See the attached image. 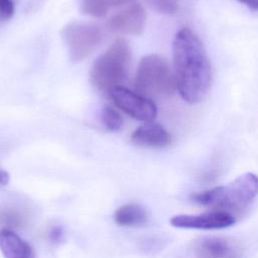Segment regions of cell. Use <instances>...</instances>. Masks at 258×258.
<instances>
[{"label":"cell","instance_id":"cell-1","mask_svg":"<svg viewBox=\"0 0 258 258\" xmlns=\"http://www.w3.org/2000/svg\"><path fill=\"white\" fill-rule=\"evenodd\" d=\"M176 88L181 98L197 104L207 96L212 84V68L200 37L189 28L179 29L172 42Z\"/></svg>","mask_w":258,"mask_h":258},{"label":"cell","instance_id":"cell-2","mask_svg":"<svg viewBox=\"0 0 258 258\" xmlns=\"http://www.w3.org/2000/svg\"><path fill=\"white\" fill-rule=\"evenodd\" d=\"M258 197V175L246 172L227 184L197 192L191 201L202 207L233 215L247 209Z\"/></svg>","mask_w":258,"mask_h":258},{"label":"cell","instance_id":"cell-3","mask_svg":"<svg viewBox=\"0 0 258 258\" xmlns=\"http://www.w3.org/2000/svg\"><path fill=\"white\" fill-rule=\"evenodd\" d=\"M131 62V49L122 38L116 39L93 63L90 81L99 91L110 92L125 80Z\"/></svg>","mask_w":258,"mask_h":258},{"label":"cell","instance_id":"cell-4","mask_svg":"<svg viewBox=\"0 0 258 258\" xmlns=\"http://www.w3.org/2000/svg\"><path fill=\"white\" fill-rule=\"evenodd\" d=\"M135 88L146 97H170L175 92L176 82L168 61L158 54L143 56L137 67Z\"/></svg>","mask_w":258,"mask_h":258},{"label":"cell","instance_id":"cell-5","mask_svg":"<svg viewBox=\"0 0 258 258\" xmlns=\"http://www.w3.org/2000/svg\"><path fill=\"white\" fill-rule=\"evenodd\" d=\"M61 36L71 58L81 61L91 55L101 44V27L89 21H72L61 30Z\"/></svg>","mask_w":258,"mask_h":258},{"label":"cell","instance_id":"cell-6","mask_svg":"<svg viewBox=\"0 0 258 258\" xmlns=\"http://www.w3.org/2000/svg\"><path fill=\"white\" fill-rule=\"evenodd\" d=\"M110 97L114 104L127 115L140 121H152L157 115L155 104L146 96L121 86L113 88Z\"/></svg>","mask_w":258,"mask_h":258},{"label":"cell","instance_id":"cell-7","mask_svg":"<svg viewBox=\"0 0 258 258\" xmlns=\"http://www.w3.org/2000/svg\"><path fill=\"white\" fill-rule=\"evenodd\" d=\"M117 12L111 15L107 21V28L118 34L139 35L143 32L146 23V12L144 7L135 0L120 6Z\"/></svg>","mask_w":258,"mask_h":258},{"label":"cell","instance_id":"cell-8","mask_svg":"<svg viewBox=\"0 0 258 258\" xmlns=\"http://www.w3.org/2000/svg\"><path fill=\"white\" fill-rule=\"evenodd\" d=\"M235 216L224 211H211L198 215H176L170 219L171 226L189 230H219L233 226Z\"/></svg>","mask_w":258,"mask_h":258},{"label":"cell","instance_id":"cell-9","mask_svg":"<svg viewBox=\"0 0 258 258\" xmlns=\"http://www.w3.org/2000/svg\"><path fill=\"white\" fill-rule=\"evenodd\" d=\"M238 246L220 237H202L195 241L194 251L197 256L205 258H230L239 256Z\"/></svg>","mask_w":258,"mask_h":258},{"label":"cell","instance_id":"cell-10","mask_svg":"<svg viewBox=\"0 0 258 258\" xmlns=\"http://www.w3.org/2000/svg\"><path fill=\"white\" fill-rule=\"evenodd\" d=\"M131 140L142 147L162 148L171 143V135L162 125L148 121L132 133Z\"/></svg>","mask_w":258,"mask_h":258},{"label":"cell","instance_id":"cell-11","mask_svg":"<svg viewBox=\"0 0 258 258\" xmlns=\"http://www.w3.org/2000/svg\"><path fill=\"white\" fill-rule=\"evenodd\" d=\"M0 250L6 258H32L31 246L8 228L0 230Z\"/></svg>","mask_w":258,"mask_h":258},{"label":"cell","instance_id":"cell-12","mask_svg":"<svg viewBox=\"0 0 258 258\" xmlns=\"http://www.w3.org/2000/svg\"><path fill=\"white\" fill-rule=\"evenodd\" d=\"M148 220L146 210L138 204H126L118 208L114 214V221L123 227H138Z\"/></svg>","mask_w":258,"mask_h":258},{"label":"cell","instance_id":"cell-13","mask_svg":"<svg viewBox=\"0 0 258 258\" xmlns=\"http://www.w3.org/2000/svg\"><path fill=\"white\" fill-rule=\"evenodd\" d=\"M112 7V0H81L82 12L95 18L106 16Z\"/></svg>","mask_w":258,"mask_h":258},{"label":"cell","instance_id":"cell-14","mask_svg":"<svg viewBox=\"0 0 258 258\" xmlns=\"http://www.w3.org/2000/svg\"><path fill=\"white\" fill-rule=\"evenodd\" d=\"M101 122L108 131H118L123 126L122 116L112 107H104L101 110Z\"/></svg>","mask_w":258,"mask_h":258},{"label":"cell","instance_id":"cell-15","mask_svg":"<svg viewBox=\"0 0 258 258\" xmlns=\"http://www.w3.org/2000/svg\"><path fill=\"white\" fill-rule=\"evenodd\" d=\"M23 221H24L23 215L16 209L10 208V209L2 210L0 212V225L5 228L19 227L20 225L23 224Z\"/></svg>","mask_w":258,"mask_h":258},{"label":"cell","instance_id":"cell-16","mask_svg":"<svg viewBox=\"0 0 258 258\" xmlns=\"http://www.w3.org/2000/svg\"><path fill=\"white\" fill-rule=\"evenodd\" d=\"M147 6L158 13L173 14L178 9L177 0H143Z\"/></svg>","mask_w":258,"mask_h":258},{"label":"cell","instance_id":"cell-17","mask_svg":"<svg viewBox=\"0 0 258 258\" xmlns=\"http://www.w3.org/2000/svg\"><path fill=\"white\" fill-rule=\"evenodd\" d=\"M14 14V4L12 0H0V19L8 20Z\"/></svg>","mask_w":258,"mask_h":258},{"label":"cell","instance_id":"cell-18","mask_svg":"<svg viewBox=\"0 0 258 258\" xmlns=\"http://www.w3.org/2000/svg\"><path fill=\"white\" fill-rule=\"evenodd\" d=\"M61 237H62V230L59 227H55L51 229V231L49 232V238L51 241H59L61 240Z\"/></svg>","mask_w":258,"mask_h":258},{"label":"cell","instance_id":"cell-19","mask_svg":"<svg viewBox=\"0 0 258 258\" xmlns=\"http://www.w3.org/2000/svg\"><path fill=\"white\" fill-rule=\"evenodd\" d=\"M240 3L244 4L248 8L258 11V0H238Z\"/></svg>","mask_w":258,"mask_h":258},{"label":"cell","instance_id":"cell-20","mask_svg":"<svg viewBox=\"0 0 258 258\" xmlns=\"http://www.w3.org/2000/svg\"><path fill=\"white\" fill-rule=\"evenodd\" d=\"M9 182V174L4 169L0 168V187L5 186Z\"/></svg>","mask_w":258,"mask_h":258},{"label":"cell","instance_id":"cell-21","mask_svg":"<svg viewBox=\"0 0 258 258\" xmlns=\"http://www.w3.org/2000/svg\"><path fill=\"white\" fill-rule=\"evenodd\" d=\"M133 1H135V0H112V5H113V7H120V6L126 5Z\"/></svg>","mask_w":258,"mask_h":258}]
</instances>
